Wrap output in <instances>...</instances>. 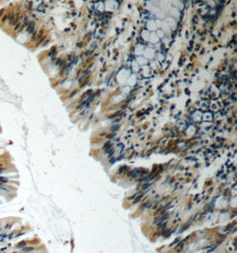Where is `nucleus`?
<instances>
[{
    "label": "nucleus",
    "mask_w": 237,
    "mask_h": 253,
    "mask_svg": "<svg viewBox=\"0 0 237 253\" xmlns=\"http://www.w3.org/2000/svg\"><path fill=\"white\" fill-rule=\"evenodd\" d=\"M37 33H34V34H33V36H32V39H31V40H32V41H35V40L36 39H37Z\"/></svg>",
    "instance_id": "423d86ee"
},
{
    "label": "nucleus",
    "mask_w": 237,
    "mask_h": 253,
    "mask_svg": "<svg viewBox=\"0 0 237 253\" xmlns=\"http://www.w3.org/2000/svg\"><path fill=\"white\" fill-rule=\"evenodd\" d=\"M56 64H57L58 66L62 65V60H60V61H58V62H57V63H56Z\"/></svg>",
    "instance_id": "6e6552de"
},
{
    "label": "nucleus",
    "mask_w": 237,
    "mask_h": 253,
    "mask_svg": "<svg viewBox=\"0 0 237 253\" xmlns=\"http://www.w3.org/2000/svg\"><path fill=\"white\" fill-rule=\"evenodd\" d=\"M15 18H16V14H15V13H14L13 11H12V12H10V13H9L8 20L11 25H12V24L13 23V22L15 21Z\"/></svg>",
    "instance_id": "f257e3e1"
},
{
    "label": "nucleus",
    "mask_w": 237,
    "mask_h": 253,
    "mask_svg": "<svg viewBox=\"0 0 237 253\" xmlns=\"http://www.w3.org/2000/svg\"><path fill=\"white\" fill-rule=\"evenodd\" d=\"M7 19H8V15H4V17H3V19H2V22L4 23Z\"/></svg>",
    "instance_id": "20e7f679"
},
{
    "label": "nucleus",
    "mask_w": 237,
    "mask_h": 253,
    "mask_svg": "<svg viewBox=\"0 0 237 253\" xmlns=\"http://www.w3.org/2000/svg\"><path fill=\"white\" fill-rule=\"evenodd\" d=\"M4 9H2V10H0V18L3 16V14H4Z\"/></svg>",
    "instance_id": "0eeeda50"
},
{
    "label": "nucleus",
    "mask_w": 237,
    "mask_h": 253,
    "mask_svg": "<svg viewBox=\"0 0 237 253\" xmlns=\"http://www.w3.org/2000/svg\"><path fill=\"white\" fill-rule=\"evenodd\" d=\"M34 29H35V23L34 22H31L27 27V31L29 33H32L34 31Z\"/></svg>",
    "instance_id": "f03ea898"
},
{
    "label": "nucleus",
    "mask_w": 237,
    "mask_h": 253,
    "mask_svg": "<svg viewBox=\"0 0 237 253\" xmlns=\"http://www.w3.org/2000/svg\"><path fill=\"white\" fill-rule=\"evenodd\" d=\"M22 22H20V23H18L14 27V31H21V29H22Z\"/></svg>",
    "instance_id": "7ed1b4c3"
},
{
    "label": "nucleus",
    "mask_w": 237,
    "mask_h": 253,
    "mask_svg": "<svg viewBox=\"0 0 237 253\" xmlns=\"http://www.w3.org/2000/svg\"><path fill=\"white\" fill-rule=\"evenodd\" d=\"M54 52H55V48H53V50H52V52L49 53V56H53V55H54V54H53Z\"/></svg>",
    "instance_id": "39448f33"
}]
</instances>
